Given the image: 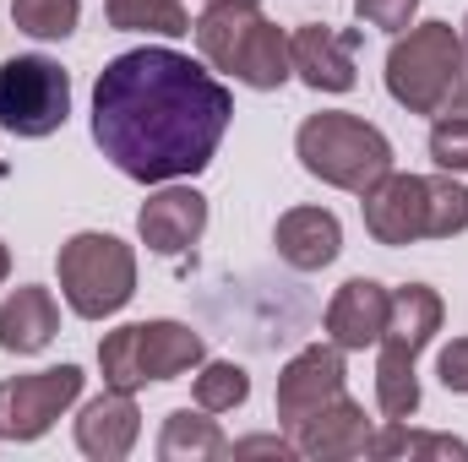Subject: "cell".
Returning a JSON list of instances; mask_svg holds the SVG:
<instances>
[{
	"mask_svg": "<svg viewBox=\"0 0 468 462\" xmlns=\"http://www.w3.org/2000/svg\"><path fill=\"white\" fill-rule=\"evenodd\" d=\"M60 332V305L49 289L22 283L0 299V348L5 353H44Z\"/></svg>",
	"mask_w": 468,
	"mask_h": 462,
	"instance_id": "cell-16",
	"label": "cell"
},
{
	"mask_svg": "<svg viewBox=\"0 0 468 462\" xmlns=\"http://www.w3.org/2000/svg\"><path fill=\"white\" fill-rule=\"evenodd\" d=\"M458 44H463V60H468V16H463V27H458Z\"/></svg>",
	"mask_w": 468,
	"mask_h": 462,
	"instance_id": "cell-32",
	"label": "cell"
},
{
	"mask_svg": "<svg viewBox=\"0 0 468 462\" xmlns=\"http://www.w3.org/2000/svg\"><path fill=\"white\" fill-rule=\"evenodd\" d=\"M136 234H142V245L153 256H186L207 234V196L180 185V180L158 185L136 213Z\"/></svg>",
	"mask_w": 468,
	"mask_h": 462,
	"instance_id": "cell-9",
	"label": "cell"
},
{
	"mask_svg": "<svg viewBox=\"0 0 468 462\" xmlns=\"http://www.w3.org/2000/svg\"><path fill=\"white\" fill-rule=\"evenodd\" d=\"M468 229V185L458 174H431L425 180V239H458Z\"/></svg>",
	"mask_w": 468,
	"mask_h": 462,
	"instance_id": "cell-25",
	"label": "cell"
},
{
	"mask_svg": "<svg viewBox=\"0 0 468 462\" xmlns=\"http://www.w3.org/2000/svg\"><path fill=\"white\" fill-rule=\"evenodd\" d=\"M344 397V348L338 343H311L300 348L283 370H278V425L294 430L300 419H311L322 403Z\"/></svg>",
	"mask_w": 468,
	"mask_h": 462,
	"instance_id": "cell-8",
	"label": "cell"
},
{
	"mask_svg": "<svg viewBox=\"0 0 468 462\" xmlns=\"http://www.w3.org/2000/svg\"><path fill=\"white\" fill-rule=\"evenodd\" d=\"M441 316H447V305H441V294H436V289H425V283H403V289H392L381 343L403 348V353H414V359H420V348H431V338L441 332Z\"/></svg>",
	"mask_w": 468,
	"mask_h": 462,
	"instance_id": "cell-18",
	"label": "cell"
},
{
	"mask_svg": "<svg viewBox=\"0 0 468 462\" xmlns=\"http://www.w3.org/2000/svg\"><path fill=\"white\" fill-rule=\"evenodd\" d=\"M229 77L234 82H245L250 93H278V88L294 77V66H289V33H283L272 16H261V22L245 33L239 60H234Z\"/></svg>",
	"mask_w": 468,
	"mask_h": 462,
	"instance_id": "cell-19",
	"label": "cell"
},
{
	"mask_svg": "<svg viewBox=\"0 0 468 462\" xmlns=\"http://www.w3.org/2000/svg\"><path fill=\"white\" fill-rule=\"evenodd\" d=\"M436 375H441L447 392L468 397V338H452V343L436 353Z\"/></svg>",
	"mask_w": 468,
	"mask_h": 462,
	"instance_id": "cell-29",
	"label": "cell"
},
{
	"mask_svg": "<svg viewBox=\"0 0 468 462\" xmlns=\"http://www.w3.org/2000/svg\"><path fill=\"white\" fill-rule=\"evenodd\" d=\"M272 245L294 272H322L344 250V224L327 207H289L278 218V229H272Z\"/></svg>",
	"mask_w": 468,
	"mask_h": 462,
	"instance_id": "cell-15",
	"label": "cell"
},
{
	"mask_svg": "<svg viewBox=\"0 0 468 462\" xmlns=\"http://www.w3.org/2000/svg\"><path fill=\"white\" fill-rule=\"evenodd\" d=\"M191 397L207 414H234L250 397V370L234 364V359H202L197 364V381H191Z\"/></svg>",
	"mask_w": 468,
	"mask_h": 462,
	"instance_id": "cell-24",
	"label": "cell"
},
{
	"mask_svg": "<svg viewBox=\"0 0 468 462\" xmlns=\"http://www.w3.org/2000/svg\"><path fill=\"white\" fill-rule=\"evenodd\" d=\"M234 120L229 88L164 44L115 55L93 82V142L136 185L197 180Z\"/></svg>",
	"mask_w": 468,
	"mask_h": 462,
	"instance_id": "cell-1",
	"label": "cell"
},
{
	"mask_svg": "<svg viewBox=\"0 0 468 462\" xmlns=\"http://www.w3.org/2000/svg\"><path fill=\"white\" fill-rule=\"evenodd\" d=\"M136 436H142L136 392H115V386H104V392H99V397H88V403H82V414H77V452H82V457H93V462L131 457Z\"/></svg>",
	"mask_w": 468,
	"mask_h": 462,
	"instance_id": "cell-12",
	"label": "cell"
},
{
	"mask_svg": "<svg viewBox=\"0 0 468 462\" xmlns=\"http://www.w3.org/2000/svg\"><path fill=\"white\" fill-rule=\"evenodd\" d=\"M55 272H60V299L82 321H110L136 294V250L120 234H71L55 256Z\"/></svg>",
	"mask_w": 468,
	"mask_h": 462,
	"instance_id": "cell-4",
	"label": "cell"
},
{
	"mask_svg": "<svg viewBox=\"0 0 468 462\" xmlns=\"http://www.w3.org/2000/svg\"><path fill=\"white\" fill-rule=\"evenodd\" d=\"M289 436H294L300 457H311V462H349V457H365V446H370V419H365V408L354 403L349 392H344V397L322 403L311 419H300Z\"/></svg>",
	"mask_w": 468,
	"mask_h": 462,
	"instance_id": "cell-13",
	"label": "cell"
},
{
	"mask_svg": "<svg viewBox=\"0 0 468 462\" xmlns=\"http://www.w3.org/2000/svg\"><path fill=\"white\" fill-rule=\"evenodd\" d=\"M71 120V77L49 55L0 60V125L22 142H44Z\"/></svg>",
	"mask_w": 468,
	"mask_h": 462,
	"instance_id": "cell-6",
	"label": "cell"
},
{
	"mask_svg": "<svg viewBox=\"0 0 468 462\" xmlns=\"http://www.w3.org/2000/svg\"><path fill=\"white\" fill-rule=\"evenodd\" d=\"M387 305H392V289H381L376 278H349L327 305V343H338L344 353L376 348L387 332Z\"/></svg>",
	"mask_w": 468,
	"mask_h": 462,
	"instance_id": "cell-14",
	"label": "cell"
},
{
	"mask_svg": "<svg viewBox=\"0 0 468 462\" xmlns=\"http://www.w3.org/2000/svg\"><path fill=\"white\" fill-rule=\"evenodd\" d=\"M82 370L77 364H49L33 375L0 381V441H38L60 425V414L82 397Z\"/></svg>",
	"mask_w": 468,
	"mask_h": 462,
	"instance_id": "cell-7",
	"label": "cell"
},
{
	"mask_svg": "<svg viewBox=\"0 0 468 462\" xmlns=\"http://www.w3.org/2000/svg\"><path fill=\"white\" fill-rule=\"evenodd\" d=\"M365 457H458V462H468V441H458V436H420V430H409V419H387L381 430H370Z\"/></svg>",
	"mask_w": 468,
	"mask_h": 462,
	"instance_id": "cell-23",
	"label": "cell"
},
{
	"mask_svg": "<svg viewBox=\"0 0 468 462\" xmlns=\"http://www.w3.org/2000/svg\"><path fill=\"white\" fill-rule=\"evenodd\" d=\"M414 11H420V0H354V16L365 27H381V33L414 27Z\"/></svg>",
	"mask_w": 468,
	"mask_h": 462,
	"instance_id": "cell-28",
	"label": "cell"
},
{
	"mask_svg": "<svg viewBox=\"0 0 468 462\" xmlns=\"http://www.w3.org/2000/svg\"><path fill=\"white\" fill-rule=\"evenodd\" d=\"M261 22V0H207V11L191 22V38H197V55L229 77L234 60H239V44L245 33Z\"/></svg>",
	"mask_w": 468,
	"mask_h": 462,
	"instance_id": "cell-17",
	"label": "cell"
},
{
	"mask_svg": "<svg viewBox=\"0 0 468 462\" xmlns=\"http://www.w3.org/2000/svg\"><path fill=\"white\" fill-rule=\"evenodd\" d=\"M359 213H365V234L376 245H387V250L414 245V239H425V180L392 169L359 196Z\"/></svg>",
	"mask_w": 468,
	"mask_h": 462,
	"instance_id": "cell-10",
	"label": "cell"
},
{
	"mask_svg": "<svg viewBox=\"0 0 468 462\" xmlns=\"http://www.w3.org/2000/svg\"><path fill=\"white\" fill-rule=\"evenodd\" d=\"M463 71L468 60L452 22H414L387 49V93L409 115H441Z\"/></svg>",
	"mask_w": 468,
	"mask_h": 462,
	"instance_id": "cell-3",
	"label": "cell"
},
{
	"mask_svg": "<svg viewBox=\"0 0 468 462\" xmlns=\"http://www.w3.org/2000/svg\"><path fill=\"white\" fill-rule=\"evenodd\" d=\"M11 22L38 44H60V38L77 33L82 0H11Z\"/></svg>",
	"mask_w": 468,
	"mask_h": 462,
	"instance_id": "cell-26",
	"label": "cell"
},
{
	"mask_svg": "<svg viewBox=\"0 0 468 462\" xmlns=\"http://www.w3.org/2000/svg\"><path fill=\"white\" fill-rule=\"evenodd\" d=\"M104 16L115 33H158V38L191 33L186 0H104Z\"/></svg>",
	"mask_w": 468,
	"mask_h": 462,
	"instance_id": "cell-22",
	"label": "cell"
},
{
	"mask_svg": "<svg viewBox=\"0 0 468 462\" xmlns=\"http://www.w3.org/2000/svg\"><path fill=\"white\" fill-rule=\"evenodd\" d=\"M294 158L305 163L311 180L349 196H365L381 174H392V142L349 110L305 115V125L294 131Z\"/></svg>",
	"mask_w": 468,
	"mask_h": 462,
	"instance_id": "cell-2",
	"label": "cell"
},
{
	"mask_svg": "<svg viewBox=\"0 0 468 462\" xmlns=\"http://www.w3.org/2000/svg\"><path fill=\"white\" fill-rule=\"evenodd\" d=\"M354 49H359V33H333L327 22H305L289 33V66L311 93H349L359 82Z\"/></svg>",
	"mask_w": 468,
	"mask_h": 462,
	"instance_id": "cell-11",
	"label": "cell"
},
{
	"mask_svg": "<svg viewBox=\"0 0 468 462\" xmlns=\"http://www.w3.org/2000/svg\"><path fill=\"white\" fill-rule=\"evenodd\" d=\"M5 278H11V250L0 245V283H5Z\"/></svg>",
	"mask_w": 468,
	"mask_h": 462,
	"instance_id": "cell-31",
	"label": "cell"
},
{
	"mask_svg": "<svg viewBox=\"0 0 468 462\" xmlns=\"http://www.w3.org/2000/svg\"><path fill=\"white\" fill-rule=\"evenodd\" d=\"M376 408H381V419H414V414H420L414 353L376 343Z\"/></svg>",
	"mask_w": 468,
	"mask_h": 462,
	"instance_id": "cell-21",
	"label": "cell"
},
{
	"mask_svg": "<svg viewBox=\"0 0 468 462\" xmlns=\"http://www.w3.org/2000/svg\"><path fill=\"white\" fill-rule=\"evenodd\" d=\"M431 158L447 174H468V115H436V125H431Z\"/></svg>",
	"mask_w": 468,
	"mask_h": 462,
	"instance_id": "cell-27",
	"label": "cell"
},
{
	"mask_svg": "<svg viewBox=\"0 0 468 462\" xmlns=\"http://www.w3.org/2000/svg\"><path fill=\"white\" fill-rule=\"evenodd\" d=\"M229 452L234 457H300L294 436H245V441H234Z\"/></svg>",
	"mask_w": 468,
	"mask_h": 462,
	"instance_id": "cell-30",
	"label": "cell"
},
{
	"mask_svg": "<svg viewBox=\"0 0 468 462\" xmlns=\"http://www.w3.org/2000/svg\"><path fill=\"white\" fill-rule=\"evenodd\" d=\"M158 457L164 462H213L229 457V441L218 430V419H207V408H175L158 430Z\"/></svg>",
	"mask_w": 468,
	"mask_h": 462,
	"instance_id": "cell-20",
	"label": "cell"
},
{
	"mask_svg": "<svg viewBox=\"0 0 468 462\" xmlns=\"http://www.w3.org/2000/svg\"><path fill=\"white\" fill-rule=\"evenodd\" d=\"M202 359H207V338L191 332L186 321H125L99 343L104 386L115 392H142L147 381H180Z\"/></svg>",
	"mask_w": 468,
	"mask_h": 462,
	"instance_id": "cell-5",
	"label": "cell"
}]
</instances>
